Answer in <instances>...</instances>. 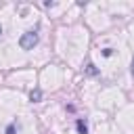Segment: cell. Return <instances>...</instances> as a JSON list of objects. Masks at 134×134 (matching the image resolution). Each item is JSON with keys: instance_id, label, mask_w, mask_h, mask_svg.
I'll use <instances>...</instances> for the list:
<instances>
[{"instance_id": "cell-1", "label": "cell", "mask_w": 134, "mask_h": 134, "mask_svg": "<svg viewBox=\"0 0 134 134\" xmlns=\"http://www.w3.org/2000/svg\"><path fill=\"white\" fill-rule=\"evenodd\" d=\"M38 34L36 31H25L23 36H21V40H19V46L23 48V50H31L36 44H38Z\"/></svg>"}, {"instance_id": "cell-2", "label": "cell", "mask_w": 134, "mask_h": 134, "mask_svg": "<svg viewBox=\"0 0 134 134\" xmlns=\"http://www.w3.org/2000/svg\"><path fill=\"white\" fill-rule=\"evenodd\" d=\"M75 128H77L80 134H88V126H86L84 119H77V121H75Z\"/></svg>"}, {"instance_id": "cell-3", "label": "cell", "mask_w": 134, "mask_h": 134, "mask_svg": "<svg viewBox=\"0 0 134 134\" xmlns=\"http://www.w3.org/2000/svg\"><path fill=\"white\" fill-rule=\"evenodd\" d=\"M29 98H31V103H40V98H42V90H40V88H36V90H31V94H29Z\"/></svg>"}, {"instance_id": "cell-4", "label": "cell", "mask_w": 134, "mask_h": 134, "mask_svg": "<svg viewBox=\"0 0 134 134\" xmlns=\"http://www.w3.org/2000/svg\"><path fill=\"white\" fill-rule=\"evenodd\" d=\"M6 134H15V124H10V126L6 128Z\"/></svg>"}, {"instance_id": "cell-5", "label": "cell", "mask_w": 134, "mask_h": 134, "mask_svg": "<svg viewBox=\"0 0 134 134\" xmlns=\"http://www.w3.org/2000/svg\"><path fill=\"white\" fill-rule=\"evenodd\" d=\"M88 73H90V75H94V73H96V69H94V65H88Z\"/></svg>"}, {"instance_id": "cell-6", "label": "cell", "mask_w": 134, "mask_h": 134, "mask_svg": "<svg viewBox=\"0 0 134 134\" xmlns=\"http://www.w3.org/2000/svg\"><path fill=\"white\" fill-rule=\"evenodd\" d=\"M111 52H113L111 48H105V50H103V54H105V57H111Z\"/></svg>"}, {"instance_id": "cell-7", "label": "cell", "mask_w": 134, "mask_h": 134, "mask_svg": "<svg viewBox=\"0 0 134 134\" xmlns=\"http://www.w3.org/2000/svg\"><path fill=\"white\" fill-rule=\"evenodd\" d=\"M132 73H134V59H132Z\"/></svg>"}, {"instance_id": "cell-8", "label": "cell", "mask_w": 134, "mask_h": 134, "mask_svg": "<svg viewBox=\"0 0 134 134\" xmlns=\"http://www.w3.org/2000/svg\"><path fill=\"white\" fill-rule=\"evenodd\" d=\"M0 36H2V27H0Z\"/></svg>"}]
</instances>
